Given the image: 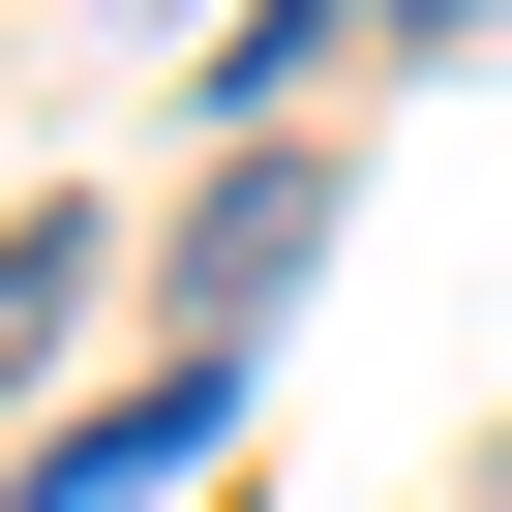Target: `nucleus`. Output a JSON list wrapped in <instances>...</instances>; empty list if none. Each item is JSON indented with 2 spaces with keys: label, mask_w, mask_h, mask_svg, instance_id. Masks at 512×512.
Here are the masks:
<instances>
[{
  "label": "nucleus",
  "mask_w": 512,
  "mask_h": 512,
  "mask_svg": "<svg viewBox=\"0 0 512 512\" xmlns=\"http://www.w3.org/2000/svg\"><path fill=\"white\" fill-rule=\"evenodd\" d=\"M302 272H332V181H302V151H241V181L181 211V332H272Z\"/></svg>",
  "instance_id": "obj_1"
}]
</instances>
